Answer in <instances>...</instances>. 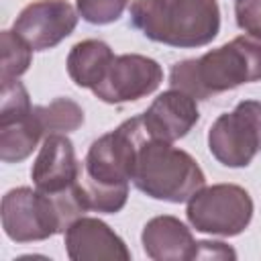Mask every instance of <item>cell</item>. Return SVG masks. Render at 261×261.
<instances>
[{"label": "cell", "mask_w": 261, "mask_h": 261, "mask_svg": "<svg viewBox=\"0 0 261 261\" xmlns=\"http://www.w3.org/2000/svg\"><path fill=\"white\" fill-rule=\"evenodd\" d=\"M145 137L141 116H135L92 143L75 181L86 210L102 214L122 210L128 198V181H133L137 151Z\"/></svg>", "instance_id": "6da1fadb"}, {"label": "cell", "mask_w": 261, "mask_h": 261, "mask_svg": "<svg viewBox=\"0 0 261 261\" xmlns=\"http://www.w3.org/2000/svg\"><path fill=\"white\" fill-rule=\"evenodd\" d=\"M259 80L261 37L249 33L204 53L198 59H184L175 63L169 73V86L196 100H208L210 96Z\"/></svg>", "instance_id": "7a4b0ae2"}, {"label": "cell", "mask_w": 261, "mask_h": 261, "mask_svg": "<svg viewBox=\"0 0 261 261\" xmlns=\"http://www.w3.org/2000/svg\"><path fill=\"white\" fill-rule=\"evenodd\" d=\"M130 24L163 45L202 47L218 35L220 8L216 0H133Z\"/></svg>", "instance_id": "3957f363"}, {"label": "cell", "mask_w": 261, "mask_h": 261, "mask_svg": "<svg viewBox=\"0 0 261 261\" xmlns=\"http://www.w3.org/2000/svg\"><path fill=\"white\" fill-rule=\"evenodd\" d=\"M84 212L88 210L80 200L75 184L57 194L16 188L2 198V228L16 243L45 241L65 232Z\"/></svg>", "instance_id": "277c9868"}, {"label": "cell", "mask_w": 261, "mask_h": 261, "mask_svg": "<svg viewBox=\"0 0 261 261\" xmlns=\"http://www.w3.org/2000/svg\"><path fill=\"white\" fill-rule=\"evenodd\" d=\"M133 184L155 200L179 204L202 190L206 177L192 155L171 143L145 137L137 151Z\"/></svg>", "instance_id": "5b68a950"}, {"label": "cell", "mask_w": 261, "mask_h": 261, "mask_svg": "<svg viewBox=\"0 0 261 261\" xmlns=\"http://www.w3.org/2000/svg\"><path fill=\"white\" fill-rule=\"evenodd\" d=\"M190 224L208 234H241L253 218V200L249 192L234 184H218L198 190L188 200Z\"/></svg>", "instance_id": "8992f818"}, {"label": "cell", "mask_w": 261, "mask_h": 261, "mask_svg": "<svg viewBox=\"0 0 261 261\" xmlns=\"http://www.w3.org/2000/svg\"><path fill=\"white\" fill-rule=\"evenodd\" d=\"M210 153L226 167H247L261 151V102L243 100L208 130Z\"/></svg>", "instance_id": "52a82bcc"}, {"label": "cell", "mask_w": 261, "mask_h": 261, "mask_svg": "<svg viewBox=\"0 0 261 261\" xmlns=\"http://www.w3.org/2000/svg\"><path fill=\"white\" fill-rule=\"evenodd\" d=\"M45 135L37 108L31 106L29 92L18 80L2 84L0 98V159L18 163L27 159Z\"/></svg>", "instance_id": "ba28073f"}, {"label": "cell", "mask_w": 261, "mask_h": 261, "mask_svg": "<svg viewBox=\"0 0 261 261\" xmlns=\"http://www.w3.org/2000/svg\"><path fill=\"white\" fill-rule=\"evenodd\" d=\"M161 80L163 69L155 59L137 53L114 55L104 77L92 92L106 104H122L155 92Z\"/></svg>", "instance_id": "9c48e42d"}, {"label": "cell", "mask_w": 261, "mask_h": 261, "mask_svg": "<svg viewBox=\"0 0 261 261\" xmlns=\"http://www.w3.org/2000/svg\"><path fill=\"white\" fill-rule=\"evenodd\" d=\"M77 14L65 0H39L20 10L12 31L33 49L47 51L73 33Z\"/></svg>", "instance_id": "30bf717a"}, {"label": "cell", "mask_w": 261, "mask_h": 261, "mask_svg": "<svg viewBox=\"0 0 261 261\" xmlns=\"http://www.w3.org/2000/svg\"><path fill=\"white\" fill-rule=\"evenodd\" d=\"M198 118L200 112L196 106V98L175 88L159 94L153 104L141 114L147 137L165 143H173L186 137L198 122Z\"/></svg>", "instance_id": "8fae6325"}, {"label": "cell", "mask_w": 261, "mask_h": 261, "mask_svg": "<svg viewBox=\"0 0 261 261\" xmlns=\"http://www.w3.org/2000/svg\"><path fill=\"white\" fill-rule=\"evenodd\" d=\"M82 171V163L75 159L73 143L61 135H47L41 151L33 163L31 177L37 190L47 194H57L69 190Z\"/></svg>", "instance_id": "7c38bea8"}, {"label": "cell", "mask_w": 261, "mask_h": 261, "mask_svg": "<svg viewBox=\"0 0 261 261\" xmlns=\"http://www.w3.org/2000/svg\"><path fill=\"white\" fill-rule=\"evenodd\" d=\"M65 249L73 261H128L130 253L124 241L98 218H77L65 230Z\"/></svg>", "instance_id": "4fadbf2b"}, {"label": "cell", "mask_w": 261, "mask_h": 261, "mask_svg": "<svg viewBox=\"0 0 261 261\" xmlns=\"http://www.w3.org/2000/svg\"><path fill=\"white\" fill-rule=\"evenodd\" d=\"M143 249L155 261L198 259V241L173 216H155L143 228Z\"/></svg>", "instance_id": "5bb4252c"}, {"label": "cell", "mask_w": 261, "mask_h": 261, "mask_svg": "<svg viewBox=\"0 0 261 261\" xmlns=\"http://www.w3.org/2000/svg\"><path fill=\"white\" fill-rule=\"evenodd\" d=\"M114 59L112 49L104 41L88 39L71 47L67 55V73L80 88H94L104 77L110 61Z\"/></svg>", "instance_id": "9a60e30c"}, {"label": "cell", "mask_w": 261, "mask_h": 261, "mask_svg": "<svg viewBox=\"0 0 261 261\" xmlns=\"http://www.w3.org/2000/svg\"><path fill=\"white\" fill-rule=\"evenodd\" d=\"M45 135L71 133L84 124V110L69 98H55L49 106H35Z\"/></svg>", "instance_id": "2e32d148"}, {"label": "cell", "mask_w": 261, "mask_h": 261, "mask_svg": "<svg viewBox=\"0 0 261 261\" xmlns=\"http://www.w3.org/2000/svg\"><path fill=\"white\" fill-rule=\"evenodd\" d=\"M0 45H2L0 80L4 84V82H10V80H16L18 75H22L29 69L33 49L14 31H4L2 39H0Z\"/></svg>", "instance_id": "e0dca14e"}, {"label": "cell", "mask_w": 261, "mask_h": 261, "mask_svg": "<svg viewBox=\"0 0 261 261\" xmlns=\"http://www.w3.org/2000/svg\"><path fill=\"white\" fill-rule=\"evenodd\" d=\"M80 16L90 24H110L120 18L128 0H75Z\"/></svg>", "instance_id": "ac0fdd59"}, {"label": "cell", "mask_w": 261, "mask_h": 261, "mask_svg": "<svg viewBox=\"0 0 261 261\" xmlns=\"http://www.w3.org/2000/svg\"><path fill=\"white\" fill-rule=\"evenodd\" d=\"M237 24L255 37H261V0H237L234 2Z\"/></svg>", "instance_id": "d6986e66"}, {"label": "cell", "mask_w": 261, "mask_h": 261, "mask_svg": "<svg viewBox=\"0 0 261 261\" xmlns=\"http://www.w3.org/2000/svg\"><path fill=\"white\" fill-rule=\"evenodd\" d=\"M234 259L237 253L226 247L224 243H216V241H198V259Z\"/></svg>", "instance_id": "ffe728a7"}]
</instances>
